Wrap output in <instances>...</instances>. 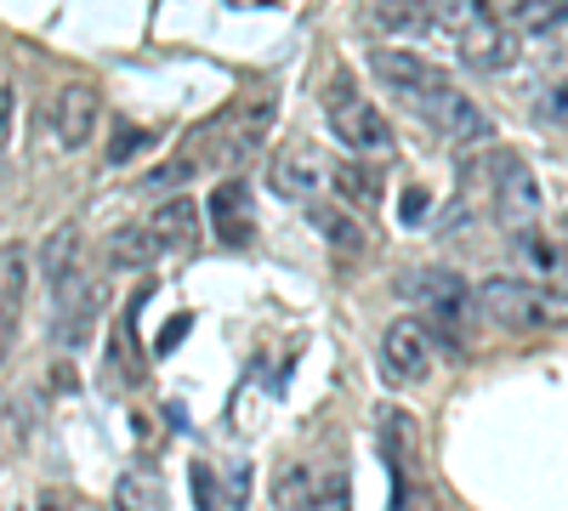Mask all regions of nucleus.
<instances>
[{
    "label": "nucleus",
    "mask_w": 568,
    "mask_h": 511,
    "mask_svg": "<svg viewBox=\"0 0 568 511\" xmlns=\"http://www.w3.org/2000/svg\"><path fill=\"white\" fill-rule=\"evenodd\" d=\"M98 313H103V290L98 285H85L80 296H69V302H58V324H52V336H58V347H85V336H91V324H98Z\"/></svg>",
    "instance_id": "16"
},
{
    "label": "nucleus",
    "mask_w": 568,
    "mask_h": 511,
    "mask_svg": "<svg viewBox=\"0 0 568 511\" xmlns=\"http://www.w3.org/2000/svg\"><path fill=\"white\" fill-rule=\"evenodd\" d=\"M540 176L524 165V160H506L500 176H495V216L511 227V234H529L540 222Z\"/></svg>",
    "instance_id": "10"
},
{
    "label": "nucleus",
    "mask_w": 568,
    "mask_h": 511,
    "mask_svg": "<svg viewBox=\"0 0 568 511\" xmlns=\"http://www.w3.org/2000/svg\"><path fill=\"white\" fill-rule=\"evenodd\" d=\"M0 125H7V143H12V131H18V85L12 80H0Z\"/></svg>",
    "instance_id": "27"
},
{
    "label": "nucleus",
    "mask_w": 568,
    "mask_h": 511,
    "mask_svg": "<svg viewBox=\"0 0 568 511\" xmlns=\"http://www.w3.org/2000/svg\"><path fill=\"white\" fill-rule=\"evenodd\" d=\"M375 29H387L393 40H426V34H438L449 29L444 12H433L426 0H375Z\"/></svg>",
    "instance_id": "14"
},
{
    "label": "nucleus",
    "mask_w": 568,
    "mask_h": 511,
    "mask_svg": "<svg viewBox=\"0 0 568 511\" xmlns=\"http://www.w3.org/2000/svg\"><path fill=\"white\" fill-rule=\"evenodd\" d=\"M478 307L489 324L511 336H535V330H562L568 324V290H546V285H524V278H484L478 285Z\"/></svg>",
    "instance_id": "1"
},
{
    "label": "nucleus",
    "mask_w": 568,
    "mask_h": 511,
    "mask_svg": "<svg viewBox=\"0 0 568 511\" xmlns=\"http://www.w3.org/2000/svg\"><path fill=\"white\" fill-rule=\"evenodd\" d=\"M0 278H7V336H12V318H18L23 290H29V256H23V245H7V267H0Z\"/></svg>",
    "instance_id": "22"
},
{
    "label": "nucleus",
    "mask_w": 568,
    "mask_h": 511,
    "mask_svg": "<svg viewBox=\"0 0 568 511\" xmlns=\"http://www.w3.org/2000/svg\"><path fill=\"white\" fill-rule=\"evenodd\" d=\"M160 136L154 131H142V125H120V136L109 143V165H125V160H136L142 149H154Z\"/></svg>",
    "instance_id": "25"
},
{
    "label": "nucleus",
    "mask_w": 568,
    "mask_h": 511,
    "mask_svg": "<svg viewBox=\"0 0 568 511\" xmlns=\"http://www.w3.org/2000/svg\"><path fill=\"white\" fill-rule=\"evenodd\" d=\"M187 176H194V154H182V160H165V165H154L149 176H142V188H154V194H176Z\"/></svg>",
    "instance_id": "23"
},
{
    "label": "nucleus",
    "mask_w": 568,
    "mask_h": 511,
    "mask_svg": "<svg viewBox=\"0 0 568 511\" xmlns=\"http://www.w3.org/2000/svg\"><path fill=\"white\" fill-rule=\"evenodd\" d=\"M278 505H284V511H307V505H313V472H307V467H296V472L278 478Z\"/></svg>",
    "instance_id": "24"
},
{
    "label": "nucleus",
    "mask_w": 568,
    "mask_h": 511,
    "mask_svg": "<svg viewBox=\"0 0 568 511\" xmlns=\"http://www.w3.org/2000/svg\"><path fill=\"white\" fill-rule=\"evenodd\" d=\"M165 256V239L154 234L149 222H131V227H120V234L109 239V262L114 267H154Z\"/></svg>",
    "instance_id": "17"
},
{
    "label": "nucleus",
    "mask_w": 568,
    "mask_h": 511,
    "mask_svg": "<svg viewBox=\"0 0 568 511\" xmlns=\"http://www.w3.org/2000/svg\"><path fill=\"white\" fill-rule=\"evenodd\" d=\"M98 131H103V91L91 80H63L58 98H52V136H58V149L80 154Z\"/></svg>",
    "instance_id": "6"
},
{
    "label": "nucleus",
    "mask_w": 568,
    "mask_h": 511,
    "mask_svg": "<svg viewBox=\"0 0 568 511\" xmlns=\"http://www.w3.org/2000/svg\"><path fill=\"white\" fill-rule=\"evenodd\" d=\"M398 290L433 313V330H438V336H460V324L478 318V313H471V302H478V296H471L460 278L444 273V267H415V273H404Z\"/></svg>",
    "instance_id": "3"
},
{
    "label": "nucleus",
    "mask_w": 568,
    "mask_h": 511,
    "mask_svg": "<svg viewBox=\"0 0 568 511\" xmlns=\"http://www.w3.org/2000/svg\"><path fill=\"white\" fill-rule=\"evenodd\" d=\"M415 114L433 125L438 143H449V149H466V143H484L489 136V114L478 109V98H466L460 85H444L438 98H426Z\"/></svg>",
    "instance_id": "7"
},
{
    "label": "nucleus",
    "mask_w": 568,
    "mask_h": 511,
    "mask_svg": "<svg viewBox=\"0 0 568 511\" xmlns=\"http://www.w3.org/2000/svg\"><path fill=\"white\" fill-rule=\"evenodd\" d=\"M369 69H375V80H382L393 98H404V103H415V109L449 85V74H444L433 58H420L415 45H369Z\"/></svg>",
    "instance_id": "4"
},
{
    "label": "nucleus",
    "mask_w": 568,
    "mask_h": 511,
    "mask_svg": "<svg viewBox=\"0 0 568 511\" xmlns=\"http://www.w3.org/2000/svg\"><path fill=\"white\" fill-rule=\"evenodd\" d=\"M426 205H433V194H426L420 182H409V188H404V200H398V216H404V227H420V222H426Z\"/></svg>",
    "instance_id": "26"
},
{
    "label": "nucleus",
    "mask_w": 568,
    "mask_h": 511,
    "mask_svg": "<svg viewBox=\"0 0 568 511\" xmlns=\"http://www.w3.org/2000/svg\"><path fill=\"white\" fill-rule=\"evenodd\" d=\"M324 114H329L336 143H342L353 160L393 154V125H387V114L375 109L369 98H358V85H353L347 74H336V80L324 85Z\"/></svg>",
    "instance_id": "2"
},
{
    "label": "nucleus",
    "mask_w": 568,
    "mask_h": 511,
    "mask_svg": "<svg viewBox=\"0 0 568 511\" xmlns=\"http://www.w3.org/2000/svg\"><path fill=\"white\" fill-rule=\"evenodd\" d=\"M329 182H336V194L353 211H375V205H382V182H375V171L364 160H342L336 171H329Z\"/></svg>",
    "instance_id": "19"
},
{
    "label": "nucleus",
    "mask_w": 568,
    "mask_h": 511,
    "mask_svg": "<svg viewBox=\"0 0 568 511\" xmlns=\"http://www.w3.org/2000/svg\"><path fill=\"white\" fill-rule=\"evenodd\" d=\"M114 511H165V489L149 467H125L114 478Z\"/></svg>",
    "instance_id": "18"
},
{
    "label": "nucleus",
    "mask_w": 568,
    "mask_h": 511,
    "mask_svg": "<svg viewBox=\"0 0 568 511\" xmlns=\"http://www.w3.org/2000/svg\"><path fill=\"white\" fill-rule=\"evenodd\" d=\"M194 489H200V511H216V500H211V494H216V483H211V472H205V467H194Z\"/></svg>",
    "instance_id": "28"
},
{
    "label": "nucleus",
    "mask_w": 568,
    "mask_h": 511,
    "mask_svg": "<svg viewBox=\"0 0 568 511\" xmlns=\"http://www.w3.org/2000/svg\"><path fill=\"white\" fill-rule=\"evenodd\" d=\"M149 227H154V234L165 239V251H171V245H187V239L200 234V205L176 194V200H165V205L149 216Z\"/></svg>",
    "instance_id": "20"
},
{
    "label": "nucleus",
    "mask_w": 568,
    "mask_h": 511,
    "mask_svg": "<svg viewBox=\"0 0 568 511\" xmlns=\"http://www.w3.org/2000/svg\"><path fill=\"white\" fill-rule=\"evenodd\" d=\"M211 227L222 245H245L256 234V216H251V182L245 176H222L211 188Z\"/></svg>",
    "instance_id": "12"
},
{
    "label": "nucleus",
    "mask_w": 568,
    "mask_h": 511,
    "mask_svg": "<svg viewBox=\"0 0 568 511\" xmlns=\"http://www.w3.org/2000/svg\"><path fill=\"white\" fill-rule=\"evenodd\" d=\"M471 7H478V18L500 23L517 40H540L568 23V0H471Z\"/></svg>",
    "instance_id": "8"
},
{
    "label": "nucleus",
    "mask_w": 568,
    "mask_h": 511,
    "mask_svg": "<svg viewBox=\"0 0 568 511\" xmlns=\"http://www.w3.org/2000/svg\"><path fill=\"white\" fill-rule=\"evenodd\" d=\"M382 443H387V467H393V478H398V494L409 489V478H415V467H420V432H415V421L409 415H387L382 421Z\"/></svg>",
    "instance_id": "15"
},
{
    "label": "nucleus",
    "mask_w": 568,
    "mask_h": 511,
    "mask_svg": "<svg viewBox=\"0 0 568 511\" xmlns=\"http://www.w3.org/2000/svg\"><path fill=\"white\" fill-rule=\"evenodd\" d=\"M187 324H194V318H187V313H182V318H176V324H171V330H165V336H160V352H171V347H176V341H182V336H187Z\"/></svg>",
    "instance_id": "29"
},
{
    "label": "nucleus",
    "mask_w": 568,
    "mask_h": 511,
    "mask_svg": "<svg viewBox=\"0 0 568 511\" xmlns=\"http://www.w3.org/2000/svg\"><path fill=\"white\" fill-rule=\"evenodd\" d=\"M433 352H438V330H426V318H415V313L393 318L387 336H382V381H393V387L426 381Z\"/></svg>",
    "instance_id": "5"
},
{
    "label": "nucleus",
    "mask_w": 568,
    "mask_h": 511,
    "mask_svg": "<svg viewBox=\"0 0 568 511\" xmlns=\"http://www.w3.org/2000/svg\"><path fill=\"white\" fill-rule=\"evenodd\" d=\"M313 227H318V234L336 245L342 256H364V251H369V239L358 234V222L342 216V211H313Z\"/></svg>",
    "instance_id": "21"
},
{
    "label": "nucleus",
    "mask_w": 568,
    "mask_h": 511,
    "mask_svg": "<svg viewBox=\"0 0 568 511\" xmlns=\"http://www.w3.org/2000/svg\"><path fill=\"white\" fill-rule=\"evenodd\" d=\"M562 239H568V216H562Z\"/></svg>",
    "instance_id": "31"
},
{
    "label": "nucleus",
    "mask_w": 568,
    "mask_h": 511,
    "mask_svg": "<svg viewBox=\"0 0 568 511\" xmlns=\"http://www.w3.org/2000/svg\"><path fill=\"white\" fill-rule=\"evenodd\" d=\"M551 109H557V114H562V120H568V80H562V85H557V91H551Z\"/></svg>",
    "instance_id": "30"
},
{
    "label": "nucleus",
    "mask_w": 568,
    "mask_h": 511,
    "mask_svg": "<svg viewBox=\"0 0 568 511\" xmlns=\"http://www.w3.org/2000/svg\"><path fill=\"white\" fill-rule=\"evenodd\" d=\"M273 194L278 200H313L318 194V182L329 176L324 171V160H318V149H307V143H291V149H278L273 154Z\"/></svg>",
    "instance_id": "13"
},
{
    "label": "nucleus",
    "mask_w": 568,
    "mask_h": 511,
    "mask_svg": "<svg viewBox=\"0 0 568 511\" xmlns=\"http://www.w3.org/2000/svg\"><path fill=\"white\" fill-rule=\"evenodd\" d=\"M455 52L466 69H478V74H500L517 63V34H506L500 23L478 18V7H471V18L455 29Z\"/></svg>",
    "instance_id": "9"
},
{
    "label": "nucleus",
    "mask_w": 568,
    "mask_h": 511,
    "mask_svg": "<svg viewBox=\"0 0 568 511\" xmlns=\"http://www.w3.org/2000/svg\"><path fill=\"white\" fill-rule=\"evenodd\" d=\"M273 125H278V85L262 80L251 98H245V109H240V120H233V131H227V160L262 154L267 136H273Z\"/></svg>",
    "instance_id": "11"
}]
</instances>
